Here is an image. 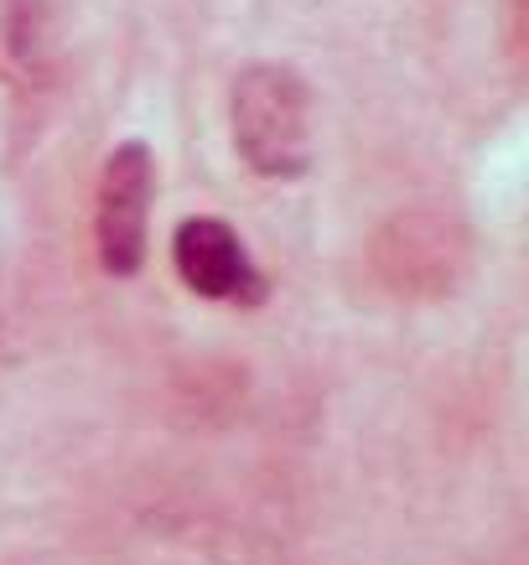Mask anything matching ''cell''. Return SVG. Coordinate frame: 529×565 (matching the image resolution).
I'll return each mask as SVG.
<instances>
[{"instance_id":"obj_1","label":"cell","mask_w":529,"mask_h":565,"mask_svg":"<svg viewBox=\"0 0 529 565\" xmlns=\"http://www.w3.org/2000/svg\"><path fill=\"white\" fill-rule=\"evenodd\" d=\"M229 125L234 151L265 182H290L311 167V88L286 63H255L240 73Z\"/></svg>"},{"instance_id":"obj_2","label":"cell","mask_w":529,"mask_h":565,"mask_svg":"<svg viewBox=\"0 0 529 565\" xmlns=\"http://www.w3.org/2000/svg\"><path fill=\"white\" fill-rule=\"evenodd\" d=\"M151 203H156V156L146 140H120L104 156L94 182V255L104 275H140L151 244Z\"/></svg>"},{"instance_id":"obj_3","label":"cell","mask_w":529,"mask_h":565,"mask_svg":"<svg viewBox=\"0 0 529 565\" xmlns=\"http://www.w3.org/2000/svg\"><path fill=\"white\" fill-rule=\"evenodd\" d=\"M171 270L198 301H219V307H260L265 301V280H260L250 244L219 213H192L171 228Z\"/></svg>"}]
</instances>
